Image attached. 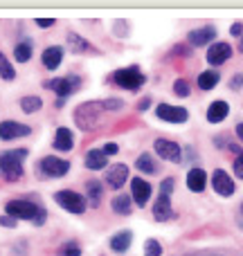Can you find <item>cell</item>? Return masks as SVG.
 <instances>
[{
  "label": "cell",
  "instance_id": "6da1fadb",
  "mask_svg": "<svg viewBox=\"0 0 243 256\" xmlns=\"http://www.w3.org/2000/svg\"><path fill=\"white\" fill-rule=\"evenodd\" d=\"M5 212H7V216L32 220L34 225H43L45 222V209L41 204L27 202V200H12V202L5 204Z\"/></svg>",
  "mask_w": 243,
  "mask_h": 256
},
{
  "label": "cell",
  "instance_id": "7a4b0ae2",
  "mask_svg": "<svg viewBox=\"0 0 243 256\" xmlns=\"http://www.w3.org/2000/svg\"><path fill=\"white\" fill-rule=\"evenodd\" d=\"M27 158V148L7 150L0 155V178L7 182H16L23 176V160Z\"/></svg>",
  "mask_w": 243,
  "mask_h": 256
},
{
  "label": "cell",
  "instance_id": "3957f363",
  "mask_svg": "<svg viewBox=\"0 0 243 256\" xmlns=\"http://www.w3.org/2000/svg\"><path fill=\"white\" fill-rule=\"evenodd\" d=\"M45 88H48V90H54V92L59 94V99H57V108H61L63 104H66V99L70 97L72 92H77V90L81 88V79H79V76H75V74H70V76H61V79H52V81H48V84H45Z\"/></svg>",
  "mask_w": 243,
  "mask_h": 256
},
{
  "label": "cell",
  "instance_id": "277c9868",
  "mask_svg": "<svg viewBox=\"0 0 243 256\" xmlns=\"http://www.w3.org/2000/svg\"><path fill=\"white\" fill-rule=\"evenodd\" d=\"M104 110V104L97 102H88V104H81L75 112V122L79 128L84 130H93L95 126L99 124V112Z\"/></svg>",
  "mask_w": 243,
  "mask_h": 256
},
{
  "label": "cell",
  "instance_id": "5b68a950",
  "mask_svg": "<svg viewBox=\"0 0 243 256\" xmlns=\"http://www.w3.org/2000/svg\"><path fill=\"white\" fill-rule=\"evenodd\" d=\"M144 81H146V76L140 72V68H124V70H117L113 74V84H117L120 88H126V90L142 88Z\"/></svg>",
  "mask_w": 243,
  "mask_h": 256
},
{
  "label": "cell",
  "instance_id": "8992f818",
  "mask_svg": "<svg viewBox=\"0 0 243 256\" xmlns=\"http://www.w3.org/2000/svg\"><path fill=\"white\" fill-rule=\"evenodd\" d=\"M54 200L70 214H84L86 212V198L81 194H77V191H70V189L57 191V194H54Z\"/></svg>",
  "mask_w": 243,
  "mask_h": 256
},
{
  "label": "cell",
  "instance_id": "52a82bcc",
  "mask_svg": "<svg viewBox=\"0 0 243 256\" xmlns=\"http://www.w3.org/2000/svg\"><path fill=\"white\" fill-rule=\"evenodd\" d=\"M39 168H41V176L45 178H61L70 171V162L61 158H54V155H48L39 162Z\"/></svg>",
  "mask_w": 243,
  "mask_h": 256
},
{
  "label": "cell",
  "instance_id": "ba28073f",
  "mask_svg": "<svg viewBox=\"0 0 243 256\" xmlns=\"http://www.w3.org/2000/svg\"><path fill=\"white\" fill-rule=\"evenodd\" d=\"M155 115H158L162 122H171V124H182V122H187L189 112H187L185 108H180V106H169V104H160V106L155 108Z\"/></svg>",
  "mask_w": 243,
  "mask_h": 256
},
{
  "label": "cell",
  "instance_id": "9c48e42d",
  "mask_svg": "<svg viewBox=\"0 0 243 256\" xmlns=\"http://www.w3.org/2000/svg\"><path fill=\"white\" fill-rule=\"evenodd\" d=\"M153 150L162 160H169V162H180V158H182L180 146H178L176 142H171V140H155Z\"/></svg>",
  "mask_w": 243,
  "mask_h": 256
},
{
  "label": "cell",
  "instance_id": "30bf717a",
  "mask_svg": "<svg viewBox=\"0 0 243 256\" xmlns=\"http://www.w3.org/2000/svg\"><path fill=\"white\" fill-rule=\"evenodd\" d=\"M32 128L25 124H18V122H3L0 124V140H18V137L30 135Z\"/></svg>",
  "mask_w": 243,
  "mask_h": 256
},
{
  "label": "cell",
  "instance_id": "8fae6325",
  "mask_svg": "<svg viewBox=\"0 0 243 256\" xmlns=\"http://www.w3.org/2000/svg\"><path fill=\"white\" fill-rule=\"evenodd\" d=\"M212 186L214 191H216L218 196H232L234 194V182H232V178L227 176L225 171H214V178H212Z\"/></svg>",
  "mask_w": 243,
  "mask_h": 256
},
{
  "label": "cell",
  "instance_id": "7c38bea8",
  "mask_svg": "<svg viewBox=\"0 0 243 256\" xmlns=\"http://www.w3.org/2000/svg\"><path fill=\"white\" fill-rule=\"evenodd\" d=\"M232 56V48L227 43H212L207 50V61L212 66H221Z\"/></svg>",
  "mask_w": 243,
  "mask_h": 256
},
{
  "label": "cell",
  "instance_id": "4fadbf2b",
  "mask_svg": "<svg viewBox=\"0 0 243 256\" xmlns=\"http://www.w3.org/2000/svg\"><path fill=\"white\" fill-rule=\"evenodd\" d=\"M131 191H133V198H135L137 207H144V204L149 202V198H151V184L146 180H142V178H135V180L131 182Z\"/></svg>",
  "mask_w": 243,
  "mask_h": 256
},
{
  "label": "cell",
  "instance_id": "5bb4252c",
  "mask_svg": "<svg viewBox=\"0 0 243 256\" xmlns=\"http://www.w3.org/2000/svg\"><path fill=\"white\" fill-rule=\"evenodd\" d=\"M153 218L158 222H164L171 218V200H169L167 194H160L158 200H155L153 204Z\"/></svg>",
  "mask_w": 243,
  "mask_h": 256
},
{
  "label": "cell",
  "instance_id": "9a60e30c",
  "mask_svg": "<svg viewBox=\"0 0 243 256\" xmlns=\"http://www.w3.org/2000/svg\"><path fill=\"white\" fill-rule=\"evenodd\" d=\"M128 178V166L126 164H115V166H111L106 171V182L113 186V189H120V186L126 182Z\"/></svg>",
  "mask_w": 243,
  "mask_h": 256
},
{
  "label": "cell",
  "instance_id": "2e32d148",
  "mask_svg": "<svg viewBox=\"0 0 243 256\" xmlns=\"http://www.w3.org/2000/svg\"><path fill=\"white\" fill-rule=\"evenodd\" d=\"M214 38H216V30H214V27H200V30L189 32V36H187V40H189L191 45H198V48L212 43Z\"/></svg>",
  "mask_w": 243,
  "mask_h": 256
},
{
  "label": "cell",
  "instance_id": "e0dca14e",
  "mask_svg": "<svg viewBox=\"0 0 243 256\" xmlns=\"http://www.w3.org/2000/svg\"><path fill=\"white\" fill-rule=\"evenodd\" d=\"M205 182H207V176H205L203 168H191L187 173V186H189L194 194H200L205 189Z\"/></svg>",
  "mask_w": 243,
  "mask_h": 256
},
{
  "label": "cell",
  "instance_id": "ac0fdd59",
  "mask_svg": "<svg viewBox=\"0 0 243 256\" xmlns=\"http://www.w3.org/2000/svg\"><path fill=\"white\" fill-rule=\"evenodd\" d=\"M108 155L104 153V150H99V148H93V150H88V155H86V166L90 168V171H99V168H106V164H108Z\"/></svg>",
  "mask_w": 243,
  "mask_h": 256
},
{
  "label": "cell",
  "instance_id": "d6986e66",
  "mask_svg": "<svg viewBox=\"0 0 243 256\" xmlns=\"http://www.w3.org/2000/svg\"><path fill=\"white\" fill-rule=\"evenodd\" d=\"M61 58H63V48H59V45L48 48L43 52V66L48 68V70H57V68L61 66Z\"/></svg>",
  "mask_w": 243,
  "mask_h": 256
},
{
  "label": "cell",
  "instance_id": "ffe728a7",
  "mask_svg": "<svg viewBox=\"0 0 243 256\" xmlns=\"http://www.w3.org/2000/svg\"><path fill=\"white\" fill-rule=\"evenodd\" d=\"M227 112H230V106H227L225 102H214L207 110V122L218 124V122H223L227 117Z\"/></svg>",
  "mask_w": 243,
  "mask_h": 256
},
{
  "label": "cell",
  "instance_id": "44dd1931",
  "mask_svg": "<svg viewBox=\"0 0 243 256\" xmlns=\"http://www.w3.org/2000/svg\"><path fill=\"white\" fill-rule=\"evenodd\" d=\"M131 240H133V234L131 232H120L111 238V250L117 254H124L128 248H131Z\"/></svg>",
  "mask_w": 243,
  "mask_h": 256
},
{
  "label": "cell",
  "instance_id": "7402d4cb",
  "mask_svg": "<svg viewBox=\"0 0 243 256\" xmlns=\"http://www.w3.org/2000/svg\"><path fill=\"white\" fill-rule=\"evenodd\" d=\"M75 140H72V132L68 128H59L57 130V137H54V148L57 150H70Z\"/></svg>",
  "mask_w": 243,
  "mask_h": 256
},
{
  "label": "cell",
  "instance_id": "603a6c76",
  "mask_svg": "<svg viewBox=\"0 0 243 256\" xmlns=\"http://www.w3.org/2000/svg\"><path fill=\"white\" fill-rule=\"evenodd\" d=\"M111 204H113V212H115V214H120V216H128V214H131V209H133L131 198H128V196H124V194L115 196Z\"/></svg>",
  "mask_w": 243,
  "mask_h": 256
},
{
  "label": "cell",
  "instance_id": "cb8c5ba5",
  "mask_svg": "<svg viewBox=\"0 0 243 256\" xmlns=\"http://www.w3.org/2000/svg\"><path fill=\"white\" fill-rule=\"evenodd\" d=\"M32 52H34V45H32V40H21V43L16 45V50H14V56H16V61L27 63L32 58Z\"/></svg>",
  "mask_w": 243,
  "mask_h": 256
},
{
  "label": "cell",
  "instance_id": "d4e9b609",
  "mask_svg": "<svg viewBox=\"0 0 243 256\" xmlns=\"http://www.w3.org/2000/svg\"><path fill=\"white\" fill-rule=\"evenodd\" d=\"M135 168H140L142 173H155L158 171V164H155V160L151 153H142L135 162Z\"/></svg>",
  "mask_w": 243,
  "mask_h": 256
},
{
  "label": "cell",
  "instance_id": "484cf974",
  "mask_svg": "<svg viewBox=\"0 0 243 256\" xmlns=\"http://www.w3.org/2000/svg\"><path fill=\"white\" fill-rule=\"evenodd\" d=\"M218 72H214V70H209V72H203V74L198 76V88L200 90H212L214 86L218 84Z\"/></svg>",
  "mask_w": 243,
  "mask_h": 256
},
{
  "label": "cell",
  "instance_id": "4316f807",
  "mask_svg": "<svg viewBox=\"0 0 243 256\" xmlns=\"http://www.w3.org/2000/svg\"><path fill=\"white\" fill-rule=\"evenodd\" d=\"M41 106H43L41 97H34V94H30V97H23V102H21V108L27 112V115H30V112L41 110Z\"/></svg>",
  "mask_w": 243,
  "mask_h": 256
},
{
  "label": "cell",
  "instance_id": "83f0119b",
  "mask_svg": "<svg viewBox=\"0 0 243 256\" xmlns=\"http://www.w3.org/2000/svg\"><path fill=\"white\" fill-rule=\"evenodd\" d=\"M88 200L90 207H99V200H102V184L99 182H88Z\"/></svg>",
  "mask_w": 243,
  "mask_h": 256
},
{
  "label": "cell",
  "instance_id": "f1b7e54d",
  "mask_svg": "<svg viewBox=\"0 0 243 256\" xmlns=\"http://www.w3.org/2000/svg\"><path fill=\"white\" fill-rule=\"evenodd\" d=\"M59 256H81V245L77 240H68L59 248Z\"/></svg>",
  "mask_w": 243,
  "mask_h": 256
},
{
  "label": "cell",
  "instance_id": "f546056e",
  "mask_svg": "<svg viewBox=\"0 0 243 256\" xmlns=\"http://www.w3.org/2000/svg\"><path fill=\"white\" fill-rule=\"evenodd\" d=\"M0 76H3L5 81H14V76H16V72H14L12 63L7 61V56H5L3 52H0Z\"/></svg>",
  "mask_w": 243,
  "mask_h": 256
},
{
  "label": "cell",
  "instance_id": "4dcf8cb0",
  "mask_svg": "<svg viewBox=\"0 0 243 256\" xmlns=\"http://www.w3.org/2000/svg\"><path fill=\"white\" fill-rule=\"evenodd\" d=\"M68 43H70V50H72V52H86V50H88V40L81 38V36H77V34H70V36H68Z\"/></svg>",
  "mask_w": 243,
  "mask_h": 256
},
{
  "label": "cell",
  "instance_id": "1f68e13d",
  "mask_svg": "<svg viewBox=\"0 0 243 256\" xmlns=\"http://www.w3.org/2000/svg\"><path fill=\"white\" fill-rule=\"evenodd\" d=\"M162 254V248H160V243L158 240H146L144 243V256H160Z\"/></svg>",
  "mask_w": 243,
  "mask_h": 256
},
{
  "label": "cell",
  "instance_id": "d6a6232c",
  "mask_svg": "<svg viewBox=\"0 0 243 256\" xmlns=\"http://www.w3.org/2000/svg\"><path fill=\"white\" fill-rule=\"evenodd\" d=\"M173 90H176L178 97H189V92H191V90H189V84H187L185 79H178L176 86H173Z\"/></svg>",
  "mask_w": 243,
  "mask_h": 256
},
{
  "label": "cell",
  "instance_id": "836d02e7",
  "mask_svg": "<svg viewBox=\"0 0 243 256\" xmlns=\"http://www.w3.org/2000/svg\"><path fill=\"white\" fill-rule=\"evenodd\" d=\"M234 176L243 180V150L234 158Z\"/></svg>",
  "mask_w": 243,
  "mask_h": 256
},
{
  "label": "cell",
  "instance_id": "e575fe53",
  "mask_svg": "<svg viewBox=\"0 0 243 256\" xmlns=\"http://www.w3.org/2000/svg\"><path fill=\"white\" fill-rule=\"evenodd\" d=\"M171 191H173V180H171V178H167V180L160 184V194H167L169 196Z\"/></svg>",
  "mask_w": 243,
  "mask_h": 256
},
{
  "label": "cell",
  "instance_id": "d590c367",
  "mask_svg": "<svg viewBox=\"0 0 243 256\" xmlns=\"http://www.w3.org/2000/svg\"><path fill=\"white\" fill-rule=\"evenodd\" d=\"M124 104L120 99H108V102H104V108H108V110H117V108H122Z\"/></svg>",
  "mask_w": 243,
  "mask_h": 256
},
{
  "label": "cell",
  "instance_id": "8d00e7d4",
  "mask_svg": "<svg viewBox=\"0 0 243 256\" xmlns=\"http://www.w3.org/2000/svg\"><path fill=\"white\" fill-rule=\"evenodd\" d=\"M0 225L3 227H16V218L14 216H3L0 218Z\"/></svg>",
  "mask_w": 243,
  "mask_h": 256
},
{
  "label": "cell",
  "instance_id": "74e56055",
  "mask_svg": "<svg viewBox=\"0 0 243 256\" xmlns=\"http://www.w3.org/2000/svg\"><path fill=\"white\" fill-rule=\"evenodd\" d=\"M36 25H39V27H52L54 25V18H36Z\"/></svg>",
  "mask_w": 243,
  "mask_h": 256
},
{
  "label": "cell",
  "instance_id": "f35d334b",
  "mask_svg": "<svg viewBox=\"0 0 243 256\" xmlns=\"http://www.w3.org/2000/svg\"><path fill=\"white\" fill-rule=\"evenodd\" d=\"M102 150H104V153H106V155H115L120 148H117V144H106Z\"/></svg>",
  "mask_w": 243,
  "mask_h": 256
},
{
  "label": "cell",
  "instance_id": "ab89813d",
  "mask_svg": "<svg viewBox=\"0 0 243 256\" xmlns=\"http://www.w3.org/2000/svg\"><path fill=\"white\" fill-rule=\"evenodd\" d=\"M230 86H232V88H234V90H239L241 86H243V74H236V76H234V81H232Z\"/></svg>",
  "mask_w": 243,
  "mask_h": 256
},
{
  "label": "cell",
  "instance_id": "60d3db41",
  "mask_svg": "<svg viewBox=\"0 0 243 256\" xmlns=\"http://www.w3.org/2000/svg\"><path fill=\"white\" fill-rule=\"evenodd\" d=\"M230 32H232V36H241V32H243V25H241V22H234Z\"/></svg>",
  "mask_w": 243,
  "mask_h": 256
},
{
  "label": "cell",
  "instance_id": "b9f144b4",
  "mask_svg": "<svg viewBox=\"0 0 243 256\" xmlns=\"http://www.w3.org/2000/svg\"><path fill=\"white\" fill-rule=\"evenodd\" d=\"M173 54H187V56H189L191 50L189 48H176V50H173Z\"/></svg>",
  "mask_w": 243,
  "mask_h": 256
},
{
  "label": "cell",
  "instance_id": "7bdbcfd3",
  "mask_svg": "<svg viewBox=\"0 0 243 256\" xmlns=\"http://www.w3.org/2000/svg\"><path fill=\"white\" fill-rule=\"evenodd\" d=\"M149 106H151V99H142L140 102V110H146Z\"/></svg>",
  "mask_w": 243,
  "mask_h": 256
},
{
  "label": "cell",
  "instance_id": "ee69618b",
  "mask_svg": "<svg viewBox=\"0 0 243 256\" xmlns=\"http://www.w3.org/2000/svg\"><path fill=\"white\" fill-rule=\"evenodd\" d=\"M236 135H239V140L243 142V122L241 124H236Z\"/></svg>",
  "mask_w": 243,
  "mask_h": 256
},
{
  "label": "cell",
  "instance_id": "f6af8a7d",
  "mask_svg": "<svg viewBox=\"0 0 243 256\" xmlns=\"http://www.w3.org/2000/svg\"><path fill=\"white\" fill-rule=\"evenodd\" d=\"M239 225L243 227V204H241V207H239Z\"/></svg>",
  "mask_w": 243,
  "mask_h": 256
},
{
  "label": "cell",
  "instance_id": "bcb514c9",
  "mask_svg": "<svg viewBox=\"0 0 243 256\" xmlns=\"http://www.w3.org/2000/svg\"><path fill=\"white\" fill-rule=\"evenodd\" d=\"M200 256H223V254H200Z\"/></svg>",
  "mask_w": 243,
  "mask_h": 256
},
{
  "label": "cell",
  "instance_id": "7dc6e473",
  "mask_svg": "<svg viewBox=\"0 0 243 256\" xmlns=\"http://www.w3.org/2000/svg\"><path fill=\"white\" fill-rule=\"evenodd\" d=\"M239 48H241V52H243V36H241V45H239Z\"/></svg>",
  "mask_w": 243,
  "mask_h": 256
}]
</instances>
